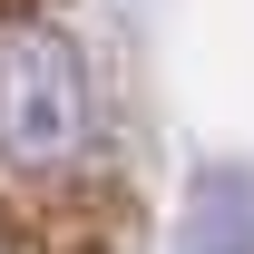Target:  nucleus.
Returning a JSON list of instances; mask_svg holds the SVG:
<instances>
[{
    "instance_id": "1",
    "label": "nucleus",
    "mask_w": 254,
    "mask_h": 254,
    "mask_svg": "<svg viewBox=\"0 0 254 254\" xmlns=\"http://www.w3.org/2000/svg\"><path fill=\"white\" fill-rule=\"evenodd\" d=\"M88 137H98V88L78 39L30 0H0V176L59 186L88 166Z\"/></svg>"
},
{
    "instance_id": "2",
    "label": "nucleus",
    "mask_w": 254,
    "mask_h": 254,
    "mask_svg": "<svg viewBox=\"0 0 254 254\" xmlns=\"http://www.w3.org/2000/svg\"><path fill=\"white\" fill-rule=\"evenodd\" d=\"M186 254H254V186L245 176H205V186H195Z\"/></svg>"
}]
</instances>
